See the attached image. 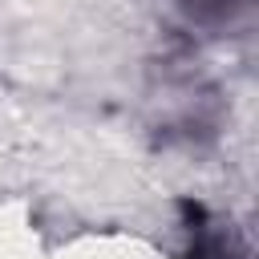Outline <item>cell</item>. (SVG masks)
Listing matches in <instances>:
<instances>
[{"label":"cell","instance_id":"cell-1","mask_svg":"<svg viewBox=\"0 0 259 259\" xmlns=\"http://www.w3.org/2000/svg\"><path fill=\"white\" fill-rule=\"evenodd\" d=\"M182 4H186L190 16H198V20H227L239 0H182Z\"/></svg>","mask_w":259,"mask_h":259}]
</instances>
